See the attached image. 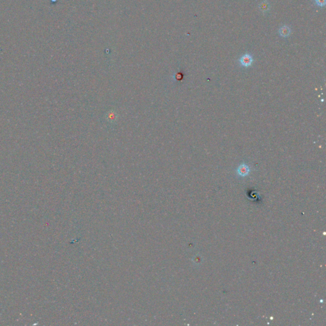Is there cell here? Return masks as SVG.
Segmentation results:
<instances>
[{"mask_svg": "<svg viewBox=\"0 0 326 326\" xmlns=\"http://www.w3.org/2000/svg\"><path fill=\"white\" fill-rule=\"evenodd\" d=\"M259 8L263 12H266L267 11L269 8V4L268 3V2L266 1H264L262 2L260 5H259Z\"/></svg>", "mask_w": 326, "mask_h": 326, "instance_id": "obj_4", "label": "cell"}, {"mask_svg": "<svg viewBox=\"0 0 326 326\" xmlns=\"http://www.w3.org/2000/svg\"><path fill=\"white\" fill-rule=\"evenodd\" d=\"M240 64L244 67H249L252 65L253 62V58L250 54L243 55L240 59Z\"/></svg>", "mask_w": 326, "mask_h": 326, "instance_id": "obj_1", "label": "cell"}, {"mask_svg": "<svg viewBox=\"0 0 326 326\" xmlns=\"http://www.w3.org/2000/svg\"><path fill=\"white\" fill-rule=\"evenodd\" d=\"M291 33V29L289 27L286 26H284L282 27L279 30V34L282 37H287L289 36Z\"/></svg>", "mask_w": 326, "mask_h": 326, "instance_id": "obj_3", "label": "cell"}, {"mask_svg": "<svg viewBox=\"0 0 326 326\" xmlns=\"http://www.w3.org/2000/svg\"><path fill=\"white\" fill-rule=\"evenodd\" d=\"M250 168L248 165H247L246 164H242L241 165H240L239 166H238L237 170H236V172H237V174L239 175V176L240 177H246L247 176V175L249 174L250 173Z\"/></svg>", "mask_w": 326, "mask_h": 326, "instance_id": "obj_2", "label": "cell"}, {"mask_svg": "<svg viewBox=\"0 0 326 326\" xmlns=\"http://www.w3.org/2000/svg\"><path fill=\"white\" fill-rule=\"evenodd\" d=\"M326 0H315L316 4L319 7H324L325 5Z\"/></svg>", "mask_w": 326, "mask_h": 326, "instance_id": "obj_5", "label": "cell"}]
</instances>
